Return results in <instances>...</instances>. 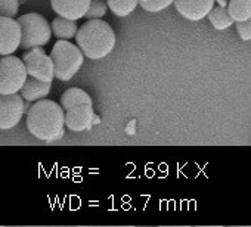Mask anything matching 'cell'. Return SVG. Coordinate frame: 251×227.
Here are the masks:
<instances>
[{
  "label": "cell",
  "mask_w": 251,
  "mask_h": 227,
  "mask_svg": "<svg viewBox=\"0 0 251 227\" xmlns=\"http://www.w3.org/2000/svg\"><path fill=\"white\" fill-rule=\"evenodd\" d=\"M172 5H175V0H139V6L151 14L161 12Z\"/></svg>",
  "instance_id": "obj_18"
},
{
  "label": "cell",
  "mask_w": 251,
  "mask_h": 227,
  "mask_svg": "<svg viewBox=\"0 0 251 227\" xmlns=\"http://www.w3.org/2000/svg\"><path fill=\"white\" fill-rule=\"evenodd\" d=\"M25 99L20 93H0V130H9L20 124L24 117Z\"/></svg>",
  "instance_id": "obj_7"
},
{
  "label": "cell",
  "mask_w": 251,
  "mask_h": 227,
  "mask_svg": "<svg viewBox=\"0 0 251 227\" xmlns=\"http://www.w3.org/2000/svg\"><path fill=\"white\" fill-rule=\"evenodd\" d=\"M227 12L235 23H242L251 18V0H229Z\"/></svg>",
  "instance_id": "obj_15"
},
{
  "label": "cell",
  "mask_w": 251,
  "mask_h": 227,
  "mask_svg": "<svg viewBox=\"0 0 251 227\" xmlns=\"http://www.w3.org/2000/svg\"><path fill=\"white\" fill-rule=\"evenodd\" d=\"M23 61L25 64L28 75L42 80V81H53L55 78V65L49 55L45 53L42 47L30 49L23 55Z\"/></svg>",
  "instance_id": "obj_6"
},
{
  "label": "cell",
  "mask_w": 251,
  "mask_h": 227,
  "mask_svg": "<svg viewBox=\"0 0 251 227\" xmlns=\"http://www.w3.org/2000/svg\"><path fill=\"white\" fill-rule=\"evenodd\" d=\"M50 87H52L50 81H42V80H37V78L28 75L24 87L21 89V94L25 100L37 102V100L46 99L49 96Z\"/></svg>",
  "instance_id": "obj_12"
},
{
  "label": "cell",
  "mask_w": 251,
  "mask_h": 227,
  "mask_svg": "<svg viewBox=\"0 0 251 227\" xmlns=\"http://www.w3.org/2000/svg\"><path fill=\"white\" fill-rule=\"evenodd\" d=\"M81 103H92V97L81 89H77V87L68 89L61 96V106L65 111L71 109L73 106L81 105Z\"/></svg>",
  "instance_id": "obj_14"
},
{
  "label": "cell",
  "mask_w": 251,
  "mask_h": 227,
  "mask_svg": "<svg viewBox=\"0 0 251 227\" xmlns=\"http://www.w3.org/2000/svg\"><path fill=\"white\" fill-rule=\"evenodd\" d=\"M31 106H33V105H31V102H30V100H25V103H24V111H25V115H27V112L31 109Z\"/></svg>",
  "instance_id": "obj_22"
},
{
  "label": "cell",
  "mask_w": 251,
  "mask_h": 227,
  "mask_svg": "<svg viewBox=\"0 0 251 227\" xmlns=\"http://www.w3.org/2000/svg\"><path fill=\"white\" fill-rule=\"evenodd\" d=\"M20 3H21V5H24V3H25V0H20Z\"/></svg>",
  "instance_id": "obj_24"
},
{
  "label": "cell",
  "mask_w": 251,
  "mask_h": 227,
  "mask_svg": "<svg viewBox=\"0 0 251 227\" xmlns=\"http://www.w3.org/2000/svg\"><path fill=\"white\" fill-rule=\"evenodd\" d=\"M56 15L78 21L86 17L92 0H50Z\"/></svg>",
  "instance_id": "obj_11"
},
{
  "label": "cell",
  "mask_w": 251,
  "mask_h": 227,
  "mask_svg": "<svg viewBox=\"0 0 251 227\" xmlns=\"http://www.w3.org/2000/svg\"><path fill=\"white\" fill-rule=\"evenodd\" d=\"M18 23L23 33L21 49L30 50L34 47H43L50 42L52 25H49L43 15L36 12L25 14L18 18Z\"/></svg>",
  "instance_id": "obj_4"
},
{
  "label": "cell",
  "mask_w": 251,
  "mask_h": 227,
  "mask_svg": "<svg viewBox=\"0 0 251 227\" xmlns=\"http://www.w3.org/2000/svg\"><path fill=\"white\" fill-rule=\"evenodd\" d=\"M20 0H0V17L15 18L20 11Z\"/></svg>",
  "instance_id": "obj_20"
},
{
  "label": "cell",
  "mask_w": 251,
  "mask_h": 227,
  "mask_svg": "<svg viewBox=\"0 0 251 227\" xmlns=\"http://www.w3.org/2000/svg\"><path fill=\"white\" fill-rule=\"evenodd\" d=\"M236 33L242 40H251V18L242 23H236Z\"/></svg>",
  "instance_id": "obj_21"
},
{
  "label": "cell",
  "mask_w": 251,
  "mask_h": 227,
  "mask_svg": "<svg viewBox=\"0 0 251 227\" xmlns=\"http://www.w3.org/2000/svg\"><path fill=\"white\" fill-rule=\"evenodd\" d=\"M216 0H175V8L189 21H201L214 8Z\"/></svg>",
  "instance_id": "obj_10"
},
{
  "label": "cell",
  "mask_w": 251,
  "mask_h": 227,
  "mask_svg": "<svg viewBox=\"0 0 251 227\" xmlns=\"http://www.w3.org/2000/svg\"><path fill=\"white\" fill-rule=\"evenodd\" d=\"M78 25L74 20H68L64 17H58L52 21V33L59 40H70L77 36Z\"/></svg>",
  "instance_id": "obj_13"
},
{
  "label": "cell",
  "mask_w": 251,
  "mask_h": 227,
  "mask_svg": "<svg viewBox=\"0 0 251 227\" xmlns=\"http://www.w3.org/2000/svg\"><path fill=\"white\" fill-rule=\"evenodd\" d=\"M55 65V78L61 81L71 80L84 62L83 50L68 40H58L50 52Z\"/></svg>",
  "instance_id": "obj_3"
},
{
  "label": "cell",
  "mask_w": 251,
  "mask_h": 227,
  "mask_svg": "<svg viewBox=\"0 0 251 227\" xmlns=\"http://www.w3.org/2000/svg\"><path fill=\"white\" fill-rule=\"evenodd\" d=\"M27 129L42 142L52 143L65 133V109L53 100H37L27 112Z\"/></svg>",
  "instance_id": "obj_1"
},
{
  "label": "cell",
  "mask_w": 251,
  "mask_h": 227,
  "mask_svg": "<svg viewBox=\"0 0 251 227\" xmlns=\"http://www.w3.org/2000/svg\"><path fill=\"white\" fill-rule=\"evenodd\" d=\"M108 8L117 17L130 15L139 5V0H106Z\"/></svg>",
  "instance_id": "obj_17"
},
{
  "label": "cell",
  "mask_w": 251,
  "mask_h": 227,
  "mask_svg": "<svg viewBox=\"0 0 251 227\" xmlns=\"http://www.w3.org/2000/svg\"><path fill=\"white\" fill-rule=\"evenodd\" d=\"M28 78V72L23 59L6 55L0 58V93H20Z\"/></svg>",
  "instance_id": "obj_5"
},
{
  "label": "cell",
  "mask_w": 251,
  "mask_h": 227,
  "mask_svg": "<svg viewBox=\"0 0 251 227\" xmlns=\"http://www.w3.org/2000/svg\"><path fill=\"white\" fill-rule=\"evenodd\" d=\"M75 40L84 56L98 61L106 58L112 52L115 46V33L108 23L102 20H89L78 28Z\"/></svg>",
  "instance_id": "obj_2"
},
{
  "label": "cell",
  "mask_w": 251,
  "mask_h": 227,
  "mask_svg": "<svg viewBox=\"0 0 251 227\" xmlns=\"http://www.w3.org/2000/svg\"><path fill=\"white\" fill-rule=\"evenodd\" d=\"M95 120V112L92 103H81L65 111V126L74 133L89 130Z\"/></svg>",
  "instance_id": "obj_9"
},
{
  "label": "cell",
  "mask_w": 251,
  "mask_h": 227,
  "mask_svg": "<svg viewBox=\"0 0 251 227\" xmlns=\"http://www.w3.org/2000/svg\"><path fill=\"white\" fill-rule=\"evenodd\" d=\"M23 33L18 20L0 17V56L12 55L21 47Z\"/></svg>",
  "instance_id": "obj_8"
},
{
  "label": "cell",
  "mask_w": 251,
  "mask_h": 227,
  "mask_svg": "<svg viewBox=\"0 0 251 227\" xmlns=\"http://www.w3.org/2000/svg\"><path fill=\"white\" fill-rule=\"evenodd\" d=\"M217 2L220 3V6H225V5H226V2H227V0H217Z\"/></svg>",
  "instance_id": "obj_23"
},
{
  "label": "cell",
  "mask_w": 251,
  "mask_h": 227,
  "mask_svg": "<svg viewBox=\"0 0 251 227\" xmlns=\"http://www.w3.org/2000/svg\"><path fill=\"white\" fill-rule=\"evenodd\" d=\"M208 20L216 30H227L235 23L225 6H214L208 14Z\"/></svg>",
  "instance_id": "obj_16"
},
{
  "label": "cell",
  "mask_w": 251,
  "mask_h": 227,
  "mask_svg": "<svg viewBox=\"0 0 251 227\" xmlns=\"http://www.w3.org/2000/svg\"><path fill=\"white\" fill-rule=\"evenodd\" d=\"M106 8H108V3L105 2V0H92L90 8H89L84 18H87V20H100L106 14Z\"/></svg>",
  "instance_id": "obj_19"
}]
</instances>
